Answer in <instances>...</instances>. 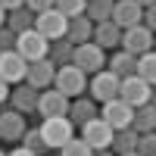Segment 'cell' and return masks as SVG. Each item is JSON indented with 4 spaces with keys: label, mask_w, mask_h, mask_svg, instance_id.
Masks as SVG:
<instances>
[{
    "label": "cell",
    "mask_w": 156,
    "mask_h": 156,
    "mask_svg": "<svg viewBox=\"0 0 156 156\" xmlns=\"http://www.w3.org/2000/svg\"><path fill=\"white\" fill-rule=\"evenodd\" d=\"M72 66H78L84 75H97L103 66H106V50L97 47L94 41L78 44V47H75V59H72Z\"/></svg>",
    "instance_id": "obj_4"
},
{
    "label": "cell",
    "mask_w": 156,
    "mask_h": 156,
    "mask_svg": "<svg viewBox=\"0 0 156 156\" xmlns=\"http://www.w3.org/2000/svg\"><path fill=\"white\" fill-rule=\"evenodd\" d=\"M6 28L12 34H22V31H31L34 28V12L28 6H19V9H12L6 12Z\"/></svg>",
    "instance_id": "obj_22"
},
{
    "label": "cell",
    "mask_w": 156,
    "mask_h": 156,
    "mask_svg": "<svg viewBox=\"0 0 156 156\" xmlns=\"http://www.w3.org/2000/svg\"><path fill=\"white\" fill-rule=\"evenodd\" d=\"M122 156H140V153H137V150H131V153H122Z\"/></svg>",
    "instance_id": "obj_41"
},
{
    "label": "cell",
    "mask_w": 156,
    "mask_h": 156,
    "mask_svg": "<svg viewBox=\"0 0 156 156\" xmlns=\"http://www.w3.org/2000/svg\"><path fill=\"white\" fill-rule=\"evenodd\" d=\"M134 147H137V131H134V128H122V131H115V134H112V144H109V150H112L115 156L131 153Z\"/></svg>",
    "instance_id": "obj_25"
},
{
    "label": "cell",
    "mask_w": 156,
    "mask_h": 156,
    "mask_svg": "<svg viewBox=\"0 0 156 156\" xmlns=\"http://www.w3.org/2000/svg\"><path fill=\"white\" fill-rule=\"evenodd\" d=\"M0 156H6V153H3V150H0Z\"/></svg>",
    "instance_id": "obj_42"
},
{
    "label": "cell",
    "mask_w": 156,
    "mask_h": 156,
    "mask_svg": "<svg viewBox=\"0 0 156 156\" xmlns=\"http://www.w3.org/2000/svg\"><path fill=\"white\" fill-rule=\"evenodd\" d=\"M66 25H69V19L62 16V12H56V9H47V12H37L34 16V31L44 34L47 41L66 37Z\"/></svg>",
    "instance_id": "obj_8"
},
{
    "label": "cell",
    "mask_w": 156,
    "mask_h": 156,
    "mask_svg": "<svg viewBox=\"0 0 156 156\" xmlns=\"http://www.w3.org/2000/svg\"><path fill=\"white\" fill-rule=\"evenodd\" d=\"M3 25H6V9L0 6V28H3Z\"/></svg>",
    "instance_id": "obj_40"
},
{
    "label": "cell",
    "mask_w": 156,
    "mask_h": 156,
    "mask_svg": "<svg viewBox=\"0 0 156 156\" xmlns=\"http://www.w3.org/2000/svg\"><path fill=\"white\" fill-rule=\"evenodd\" d=\"M119 84H122V78H115L109 69H100L97 75H90V97H94V103H109L119 97Z\"/></svg>",
    "instance_id": "obj_6"
},
{
    "label": "cell",
    "mask_w": 156,
    "mask_h": 156,
    "mask_svg": "<svg viewBox=\"0 0 156 156\" xmlns=\"http://www.w3.org/2000/svg\"><path fill=\"white\" fill-rule=\"evenodd\" d=\"M153 50H156V41H153Z\"/></svg>",
    "instance_id": "obj_43"
},
{
    "label": "cell",
    "mask_w": 156,
    "mask_h": 156,
    "mask_svg": "<svg viewBox=\"0 0 156 156\" xmlns=\"http://www.w3.org/2000/svg\"><path fill=\"white\" fill-rule=\"evenodd\" d=\"M112 22L119 25V28H134V25L144 22V6H137L134 0H115L112 6Z\"/></svg>",
    "instance_id": "obj_14"
},
{
    "label": "cell",
    "mask_w": 156,
    "mask_h": 156,
    "mask_svg": "<svg viewBox=\"0 0 156 156\" xmlns=\"http://www.w3.org/2000/svg\"><path fill=\"white\" fill-rule=\"evenodd\" d=\"M22 147L34 153V156H44L50 147L44 144V134H41V128H25V134H22Z\"/></svg>",
    "instance_id": "obj_27"
},
{
    "label": "cell",
    "mask_w": 156,
    "mask_h": 156,
    "mask_svg": "<svg viewBox=\"0 0 156 156\" xmlns=\"http://www.w3.org/2000/svg\"><path fill=\"white\" fill-rule=\"evenodd\" d=\"M134 3H137V6H144V9H147V6H153V3H156V0H134Z\"/></svg>",
    "instance_id": "obj_37"
},
{
    "label": "cell",
    "mask_w": 156,
    "mask_h": 156,
    "mask_svg": "<svg viewBox=\"0 0 156 156\" xmlns=\"http://www.w3.org/2000/svg\"><path fill=\"white\" fill-rule=\"evenodd\" d=\"M37 97H41V90H34L31 84L22 81V84L9 94V103H12V109H16V112L28 115V112H37Z\"/></svg>",
    "instance_id": "obj_16"
},
{
    "label": "cell",
    "mask_w": 156,
    "mask_h": 156,
    "mask_svg": "<svg viewBox=\"0 0 156 156\" xmlns=\"http://www.w3.org/2000/svg\"><path fill=\"white\" fill-rule=\"evenodd\" d=\"M0 6H3L6 12H12V9H19V6H25V0H0Z\"/></svg>",
    "instance_id": "obj_34"
},
{
    "label": "cell",
    "mask_w": 156,
    "mask_h": 156,
    "mask_svg": "<svg viewBox=\"0 0 156 156\" xmlns=\"http://www.w3.org/2000/svg\"><path fill=\"white\" fill-rule=\"evenodd\" d=\"M6 100H9V84L0 78V103H6Z\"/></svg>",
    "instance_id": "obj_35"
},
{
    "label": "cell",
    "mask_w": 156,
    "mask_h": 156,
    "mask_svg": "<svg viewBox=\"0 0 156 156\" xmlns=\"http://www.w3.org/2000/svg\"><path fill=\"white\" fill-rule=\"evenodd\" d=\"M16 37L19 34H12L6 25L0 28V53H9V50H16Z\"/></svg>",
    "instance_id": "obj_31"
},
{
    "label": "cell",
    "mask_w": 156,
    "mask_h": 156,
    "mask_svg": "<svg viewBox=\"0 0 156 156\" xmlns=\"http://www.w3.org/2000/svg\"><path fill=\"white\" fill-rule=\"evenodd\" d=\"M119 100H125L131 109L147 106V103H150V84H147V81H140L137 75L122 78V84H119Z\"/></svg>",
    "instance_id": "obj_9"
},
{
    "label": "cell",
    "mask_w": 156,
    "mask_h": 156,
    "mask_svg": "<svg viewBox=\"0 0 156 156\" xmlns=\"http://www.w3.org/2000/svg\"><path fill=\"white\" fill-rule=\"evenodd\" d=\"M66 119L72 122V125H87L90 119H100V106L94 100H84V97H75V103H69V115Z\"/></svg>",
    "instance_id": "obj_17"
},
{
    "label": "cell",
    "mask_w": 156,
    "mask_h": 156,
    "mask_svg": "<svg viewBox=\"0 0 156 156\" xmlns=\"http://www.w3.org/2000/svg\"><path fill=\"white\" fill-rule=\"evenodd\" d=\"M94 156H115L112 150H94Z\"/></svg>",
    "instance_id": "obj_39"
},
{
    "label": "cell",
    "mask_w": 156,
    "mask_h": 156,
    "mask_svg": "<svg viewBox=\"0 0 156 156\" xmlns=\"http://www.w3.org/2000/svg\"><path fill=\"white\" fill-rule=\"evenodd\" d=\"M56 78V66L50 59H37V62H28V72H25V84H31L34 90H47Z\"/></svg>",
    "instance_id": "obj_13"
},
{
    "label": "cell",
    "mask_w": 156,
    "mask_h": 156,
    "mask_svg": "<svg viewBox=\"0 0 156 156\" xmlns=\"http://www.w3.org/2000/svg\"><path fill=\"white\" fill-rule=\"evenodd\" d=\"M100 119L106 122L112 131H122V128H131V119H134V109L128 106L125 100H109V103H103L100 106Z\"/></svg>",
    "instance_id": "obj_7"
},
{
    "label": "cell",
    "mask_w": 156,
    "mask_h": 156,
    "mask_svg": "<svg viewBox=\"0 0 156 156\" xmlns=\"http://www.w3.org/2000/svg\"><path fill=\"white\" fill-rule=\"evenodd\" d=\"M47 59L53 62L56 69H62V66H72V59H75V44H72V41H66V37H59V41H50Z\"/></svg>",
    "instance_id": "obj_20"
},
{
    "label": "cell",
    "mask_w": 156,
    "mask_h": 156,
    "mask_svg": "<svg viewBox=\"0 0 156 156\" xmlns=\"http://www.w3.org/2000/svg\"><path fill=\"white\" fill-rule=\"evenodd\" d=\"M131 128L137 134H150V131H156V106H137L134 109V119H131Z\"/></svg>",
    "instance_id": "obj_23"
},
{
    "label": "cell",
    "mask_w": 156,
    "mask_h": 156,
    "mask_svg": "<svg viewBox=\"0 0 156 156\" xmlns=\"http://www.w3.org/2000/svg\"><path fill=\"white\" fill-rule=\"evenodd\" d=\"M59 156H94V150H90V147L84 144V140H81V137H78V140L72 137V140H69V144H66V147H62V150H59Z\"/></svg>",
    "instance_id": "obj_29"
},
{
    "label": "cell",
    "mask_w": 156,
    "mask_h": 156,
    "mask_svg": "<svg viewBox=\"0 0 156 156\" xmlns=\"http://www.w3.org/2000/svg\"><path fill=\"white\" fill-rule=\"evenodd\" d=\"M41 134H44V144H47L50 150H62V147L75 137V125L66 119V115H59V119H44Z\"/></svg>",
    "instance_id": "obj_2"
},
{
    "label": "cell",
    "mask_w": 156,
    "mask_h": 156,
    "mask_svg": "<svg viewBox=\"0 0 156 156\" xmlns=\"http://www.w3.org/2000/svg\"><path fill=\"white\" fill-rule=\"evenodd\" d=\"M140 81H147L150 87L156 84V50H150V53L137 56V72H134Z\"/></svg>",
    "instance_id": "obj_26"
},
{
    "label": "cell",
    "mask_w": 156,
    "mask_h": 156,
    "mask_svg": "<svg viewBox=\"0 0 156 156\" xmlns=\"http://www.w3.org/2000/svg\"><path fill=\"white\" fill-rule=\"evenodd\" d=\"M97 47H103V50H109V47H119V41H122V28L115 25L112 19H106V22H97L94 25V37H90Z\"/></svg>",
    "instance_id": "obj_18"
},
{
    "label": "cell",
    "mask_w": 156,
    "mask_h": 156,
    "mask_svg": "<svg viewBox=\"0 0 156 156\" xmlns=\"http://www.w3.org/2000/svg\"><path fill=\"white\" fill-rule=\"evenodd\" d=\"M140 156H156V131L150 134H137V147H134Z\"/></svg>",
    "instance_id": "obj_30"
},
{
    "label": "cell",
    "mask_w": 156,
    "mask_h": 156,
    "mask_svg": "<svg viewBox=\"0 0 156 156\" xmlns=\"http://www.w3.org/2000/svg\"><path fill=\"white\" fill-rule=\"evenodd\" d=\"M47 50H50V41L44 34H37L34 28L31 31H22L16 37V53L25 56V62H37V59H47Z\"/></svg>",
    "instance_id": "obj_5"
},
{
    "label": "cell",
    "mask_w": 156,
    "mask_h": 156,
    "mask_svg": "<svg viewBox=\"0 0 156 156\" xmlns=\"http://www.w3.org/2000/svg\"><path fill=\"white\" fill-rule=\"evenodd\" d=\"M144 25H147V28H150V31L156 34V3L144 9Z\"/></svg>",
    "instance_id": "obj_33"
},
{
    "label": "cell",
    "mask_w": 156,
    "mask_h": 156,
    "mask_svg": "<svg viewBox=\"0 0 156 156\" xmlns=\"http://www.w3.org/2000/svg\"><path fill=\"white\" fill-rule=\"evenodd\" d=\"M69 97H62L59 90H41V97H37V112L44 115V119H59V115H69Z\"/></svg>",
    "instance_id": "obj_11"
},
{
    "label": "cell",
    "mask_w": 156,
    "mask_h": 156,
    "mask_svg": "<svg viewBox=\"0 0 156 156\" xmlns=\"http://www.w3.org/2000/svg\"><path fill=\"white\" fill-rule=\"evenodd\" d=\"M112 6H115V0H87L84 3V16L94 25L106 22V19H112Z\"/></svg>",
    "instance_id": "obj_24"
},
{
    "label": "cell",
    "mask_w": 156,
    "mask_h": 156,
    "mask_svg": "<svg viewBox=\"0 0 156 156\" xmlns=\"http://www.w3.org/2000/svg\"><path fill=\"white\" fill-rule=\"evenodd\" d=\"M153 41H156V34L147 28L144 22L140 25H134V28H125L122 31V50L125 53H131V56H144V53H150L153 50Z\"/></svg>",
    "instance_id": "obj_3"
},
{
    "label": "cell",
    "mask_w": 156,
    "mask_h": 156,
    "mask_svg": "<svg viewBox=\"0 0 156 156\" xmlns=\"http://www.w3.org/2000/svg\"><path fill=\"white\" fill-rule=\"evenodd\" d=\"M53 87L59 90L62 97H81L84 90H87V75L78 69V66H62L56 69V78H53Z\"/></svg>",
    "instance_id": "obj_1"
},
{
    "label": "cell",
    "mask_w": 156,
    "mask_h": 156,
    "mask_svg": "<svg viewBox=\"0 0 156 156\" xmlns=\"http://www.w3.org/2000/svg\"><path fill=\"white\" fill-rule=\"evenodd\" d=\"M25 72H28L25 56H19L16 50L0 53V78H3L6 84H22V81H25Z\"/></svg>",
    "instance_id": "obj_12"
},
{
    "label": "cell",
    "mask_w": 156,
    "mask_h": 156,
    "mask_svg": "<svg viewBox=\"0 0 156 156\" xmlns=\"http://www.w3.org/2000/svg\"><path fill=\"white\" fill-rule=\"evenodd\" d=\"M90 37H94V22H90L87 16L69 19V25H66V41H72V44L78 47V44H87Z\"/></svg>",
    "instance_id": "obj_19"
},
{
    "label": "cell",
    "mask_w": 156,
    "mask_h": 156,
    "mask_svg": "<svg viewBox=\"0 0 156 156\" xmlns=\"http://www.w3.org/2000/svg\"><path fill=\"white\" fill-rule=\"evenodd\" d=\"M6 156H34V153H28L25 147H19V150H12V153H6Z\"/></svg>",
    "instance_id": "obj_36"
},
{
    "label": "cell",
    "mask_w": 156,
    "mask_h": 156,
    "mask_svg": "<svg viewBox=\"0 0 156 156\" xmlns=\"http://www.w3.org/2000/svg\"><path fill=\"white\" fill-rule=\"evenodd\" d=\"M150 106H156V84L150 87Z\"/></svg>",
    "instance_id": "obj_38"
},
{
    "label": "cell",
    "mask_w": 156,
    "mask_h": 156,
    "mask_svg": "<svg viewBox=\"0 0 156 156\" xmlns=\"http://www.w3.org/2000/svg\"><path fill=\"white\" fill-rule=\"evenodd\" d=\"M112 134H115V131H112L103 119H90L87 125H81V140H84L90 150H109Z\"/></svg>",
    "instance_id": "obj_10"
},
{
    "label": "cell",
    "mask_w": 156,
    "mask_h": 156,
    "mask_svg": "<svg viewBox=\"0 0 156 156\" xmlns=\"http://www.w3.org/2000/svg\"><path fill=\"white\" fill-rule=\"evenodd\" d=\"M106 62H109V72H112L115 78H131V75L137 72V56L125 53V50H119L115 56H106Z\"/></svg>",
    "instance_id": "obj_21"
},
{
    "label": "cell",
    "mask_w": 156,
    "mask_h": 156,
    "mask_svg": "<svg viewBox=\"0 0 156 156\" xmlns=\"http://www.w3.org/2000/svg\"><path fill=\"white\" fill-rule=\"evenodd\" d=\"M84 3L87 0H53V9L62 12L66 19H75V16H84Z\"/></svg>",
    "instance_id": "obj_28"
},
{
    "label": "cell",
    "mask_w": 156,
    "mask_h": 156,
    "mask_svg": "<svg viewBox=\"0 0 156 156\" xmlns=\"http://www.w3.org/2000/svg\"><path fill=\"white\" fill-rule=\"evenodd\" d=\"M25 6H28L34 16L37 12H47V9H53V0H25Z\"/></svg>",
    "instance_id": "obj_32"
},
{
    "label": "cell",
    "mask_w": 156,
    "mask_h": 156,
    "mask_svg": "<svg viewBox=\"0 0 156 156\" xmlns=\"http://www.w3.org/2000/svg\"><path fill=\"white\" fill-rule=\"evenodd\" d=\"M25 115L16 109H3L0 112V140H22L25 134Z\"/></svg>",
    "instance_id": "obj_15"
}]
</instances>
